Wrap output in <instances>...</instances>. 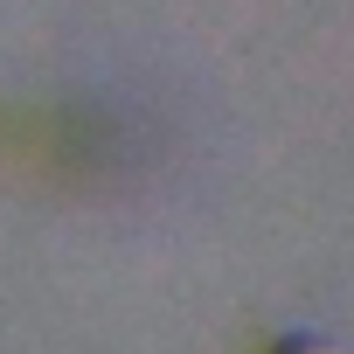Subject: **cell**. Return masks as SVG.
Listing matches in <instances>:
<instances>
[{
	"instance_id": "6da1fadb",
	"label": "cell",
	"mask_w": 354,
	"mask_h": 354,
	"mask_svg": "<svg viewBox=\"0 0 354 354\" xmlns=\"http://www.w3.org/2000/svg\"><path fill=\"white\" fill-rule=\"evenodd\" d=\"M278 354H340V347H319V340H285Z\"/></svg>"
}]
</instances>
